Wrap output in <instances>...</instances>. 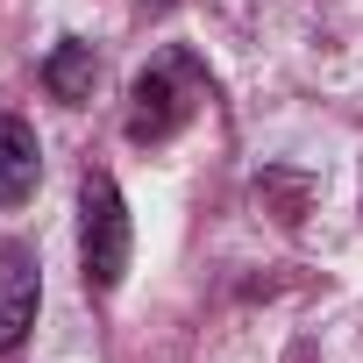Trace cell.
<instances>
[{
  "label": "cell",
  "mask_w": 363,
  "mask_h": 363,
  "mask_svg": "<svg viewBox=\"0 0 363 363\" xmlns=\"http://www.w3.org/2000/svg\"><path fill=\"white\" fill-rule=\"evenodd\" d=\"M79 264H86V292H114L128 278V207L107 171H86L79 186Z\"/></svg>",
  "instance_id": "1"
},
{
  "label": "cell",
  "mask_w": 363,
  "mask_h": 363,
  "mask_svg": "<svg viewBox=\"0 0 363 363\" xmlns=\"http://www.w3.org/2000/svg\"><path fill=\"white\" fill-rule=\"evenodd\" d=\"M193 100H200L193 65H186V57H157V65L135 72V86H128V143H164V135H178L186 114H193Z\"/></svg>",
  "instance_id": "2"
},
{
  "label": "cell",
  "mask_w": 363,
  "mask_h": 363,
  "mask_svg": "<svg viewBox=\"0 0 363 363\" xmlns=\"http://www.w3.org/2000/svg\"><path fill=\"white\" fill-rule=\"evenodd\" d=\"M36 306H43V278H36V257L15 242L8 257H0V356L29 342Z\"/></svg>",
  "instance_id": "3"
},
{
  "label": "cell",
  "mask_w": 363,
  "mask_h": 363,
  "mask_svg": "<svg viewBox=\"0 0 363 363\" xmlns=\"http://www.w3.org/2000/svg\"><path fill=\"white\" fill-rule=\"evenodd\" d=\"M43 178V143L22 114H0V207H22Z\"/></svg>",
  "instance_id": "4"
},
{
  "label": "cell",
  "mask_w": 363,
  "mask_h": 363,
  "mask_svg": "<svg viewBox=\"0 0 363 363\" xmlns=\"http://www.w3.org/2000/svg\"><path fill=\"white\" fill-rule=\"evenodd\" d=\"M93 79H100V57H93V43H79V36H65V43L43 57V86H50L65 107H86V100H93Z\"/></svg>",
  "instance_id": "5"
}]
</instances>
